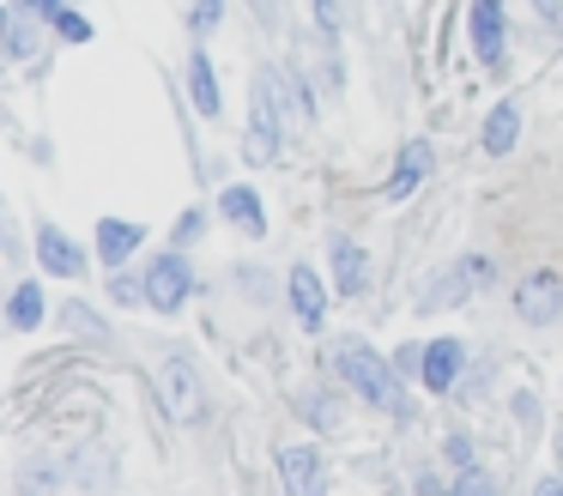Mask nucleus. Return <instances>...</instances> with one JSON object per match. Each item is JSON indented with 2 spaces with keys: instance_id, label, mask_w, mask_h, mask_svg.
<instances>
[{
  "instance_id": "f03ea898",
  "label": "nucleus",
  "mask_w": 563,
  "mask_h": 496,
  "mask_svg": "<svg viewBox=\"0 0 563 496\" xmlns=\"http://www.w3.org/2000/svg\"><path fill=\"white\" fill-rule=\"evenodd\" d=\"M158 406L170 423H200L212 406L207 394V375H200V363L188 357V351H164L158 357Z\"/></svg>"
},
{
  "instance_id": "aec40b11",
  "label": "nucleus",
  "mask_w": 563,
  "mask_h": 496,
  "mask_svg": "<svg viewBox=\"0 0 563 496\" xmlns=\"http://www.w3.org/2000/svg\"><path fill=\"white\" fill-rule=\"evenodd\" d=\"M49 31L62 36V43H91V19H86V12H74V7H62V12H55V19H49Z\"/></svg>"
},
{
  "instance_id": "0eeeda50",
  "label": "nucleus",
  "mask_w": 563,
  "mask_h": 496,
  "mask_svg": "<svg viewBox=\"0 0 563 496\" xmlns=\"http://www.w3.org/2000/svg\"><path fill=\"white\" fill-rule=\"evenodd\" d=\"M466 31H473V55L485 67H503V55H509V12H503V0H473Z\"/></svg>"
},
{
  "instance_id": "f3484780",
  "label": "nucleus",
  "mask_w": 563,
  "mask_h": 496,
  "mask_svg": "<svg viewBox=\"0 0 563 496\" xmlns=\"http://www.w3.org/2000/svg\"><path fill=\"white\" fill-rule=\"evenodd\" d=\"M515 140H521V103H509V97H503V103L485 115V133H478V145H485L490 157H509Z\"/></svg>"
},
{
  "instance_id": "2eb2a0df",
  "label": "nucleus",
  "mask_w": 563,
  "mask_h": 496,
  "mask_svg": "<svg viewBox=\"0 0 563 496\" xmlns=\"http://www.w3.org/2000/svg\"><path fill=\"white\" fill-rule=\"evenodd\" d=\"M219 212L231 218L243 236H267V206H261V194L249 188V181H231V188L219 194Z\"/></svg>"
},
{
  "instance_id": "7c9ffc66",
  "label": "nucleus",
  "mask_w": 563,
  "mask_h": 496,
  "mask_svg": "<svg viewBox=\"0 0 563 496\" xmlns=\"http://www.w3.org/2000/svg\"><path fill=\"white\" fill-rule=\"evenodd\" d=\"M558 454H563V430H558Z\"/></svg>"
},
{
  "instance_id": "4468645a",
  "label": "nucleus",
  "mask_w": 563,
  "mask_h": 496,
  "mask_svg": "<svg viewBox=\"0 0 563 496\" xmlns=\"http://www.w3.org/2000/svg\"><path fill=\"white\" fill-rule=\"evenodd\" d=\"M183 73H188V103H195V115L219 121L224 115V91H219V73H212V55H207V48H195Z\"/></svg>"
},
{
  "instance_id": "1a4fd4ad",
  "label": "nucleus",
  "mask_w": 563,
  "mask_h": 496,
  "mask_svg": "<svg viewBox=\"0 0 563 496\" xmlns=\"http://www.w3.org/2000/svg\"><path fill=\"white\" fill-rule=\"evenodd\" d=\"M37 266L49 278H79L86 273V249H79L62 224H37Z\"/></svg>"
},
{
  "instance_id": "cd10ccee",
  "label": "nucleus",
  "mask_w": 563,
  "mask_h": 496,
  "mask_svg": "<svg viewBox=\"0 0 563 496\" xmlns=\"http://www.w3.org/2000/svg\"><path fill=\"white\" fill-rule=\"evenodd\" d=\"M19 12H31V19H55V12H62V0H19Z\"/></svg>"
},
{
  "instance_id": "b1692460",
  "label": "nucleus",
  "mask_w": 563,
  "mask_h": 496,
  "mask_svg": "<svg viewBox=\"0 0 563 496\" xmlns=\"http://www.w3.org/2000/svg\"><path fill=\"white\" fill-rule=\"evenodd\" d=\"M219 19H224V0H195V12H188V31L207 36V31H219Z\"/></svg>"
},
{
  "instance_id": "a878e982",
  "label": "nucleus",
  "mask_w": 563,
  "mask_h": 496,
  "mask_svg": "<svg viewBox=\"0 0 563 496\" xmlns=\"http://www.w3.org/2000/svg\"><path fill=\"white\" fill-rule=\"evenodd\" d=\"M394 370H400V375H418V370H424V351H418V345H400V351H394Z\"/></svg>"
},
{
  "instance_id": "f257e3e1",
  "label": "nucleus",
  "mask_w": 563,
  "mask_h": 496,
  "mask_svg": "<svg viewBox=\"0 0 563 496\" xmlns=\"http://www.w3.org/2000/svg\"><path fill=\"white\" fill-rule=\"evenodd\" d=\"M333 363H340L345 387H352L364 406L388 411V418H406V387H400V370H394V357H382L369 339H340L333 345Z\"/></svg>"
},
{
  "instance_id": "bb28decb",
  "label": "nucleus",
  "mask_w": 563,
  "mask_h": 496,
  "mask_svg": "<svg viewBox=\"0 0 563 496\" xmlns=\"http://www.w3.org/2000/svg\"><path fill=\"white\" fill-rule=\"evenodd\" d=\"M412 484H418V496H449V491H454V484H442V478H437V472H418Z\"/></svg>"
},
{
  "instance_id": "7ed1b4c3",
  "label": "nucleus",
  "mask_w": 563,
  "mask_h": 496,
  "mask_svg": "<svg viewBox=\"0 0 563 496\" xmlns=\"http://www.w3.org/2000/svg\"><path fill=\"white\" fill-rule=\"evenodd\" d=\"M188 297H195V261H188L183 249H164L158 261L146 266V309L176 315Z\"/></svg>"
},
{
  "instance_id": "393cba45",
  "label": "nucleus",
  "mask_w": 563,
  "mask_h": 496,
  "mask_svg": "<svg viewBox=\"0 0 563 496\" xmlns=\"http://www.w3.org/2000/svg\"><path fill=\"white\" fill-rule=\"evenodd\" d=\"M340 24H345L340 0H316V31L328 36V43H333V36H340Z\"/></svg>"
},
{
  "instance_id": "ddd939ff",
  "label": "nucleus",
  "mask_w": 563,
  "mask_h": 496,
  "mask_svg": "<svg viewBox=\"0 0 563 496\" xmlns=\"http://www.w3.org/2000/svg\"><path fill=\"white\" fill-rule=\"evenodd\" d=\"M140 242H146V224H134V218H103L98 224V261L110 266V273H122L140 254Z\"/></svg>"
},
{
  "instance_id": "39448f33",
  "label": "nucleus",
  "mask_w": 563,
  "mask_h": 496,
  "mask_svg": "<svg viewBox=\"0 0 563 496\" xmlns=\"http://www.w3.org/2000/svg\"><path fill=\"white\" fill-rule=\"evenodd\" d=\"M279 484H285V496H328V454L316 442H285Z\"/></svg>"
},
{
  "instance_id": "412c9836",
  "label": "nucleus",
  "mask_w": 563,
  "mask_h": 496,
  "mask_svg": "<svg viewBox=\"0 0 563 496\" xmlns=\"http://www.w3.org/2000/svg\"><path fill=\"white\" fill-rule=\"evenodd\" d=\"M110 302H122V309H134V302H146V273H110Z\"/></svg>"
},
{
  "instance_id": "6ab92c4d",
  "label": "nucleus",
  "mask_w": 563,
  "mask_h": 496,
  "mask_svg": "<svg viewBox=\"0 0 563 496\" xmlns=\"http://www.w3.org/2000/svg\"><path fill=\"white\" fill-rule=\"evenodd\" d=\"M43 315H49V302H43V290H37V285H19L13 297H7V321H13L19 333L43 327Z\"/></svg>"
},
{
  "instance_id": "5701e85b",
  "label": "nucleus",
  "mask_w": 563,
  "mask_h": 496,
  "mask_svg": "<svg viewBox=\"0 0 563 496\" xmlns=\"http://www.w3.org/2000/svg\"><path fill=\"white\" fill-rule=\"evenodd\" d=\"M449 496H497V478H490L485 466H473V472H454V491Z\"/></svg>"
},
{
  "instance_id": "6e6552de",
  "label": "nucleus",
  "mask_w": 563,
  "mask_h": 496,
  "mask_svg": "<svg viewBox=\"0 0 563 496\" xmlns=\"http://www.w3.org/2000/svg\"><path fill=\"white\" fill-rule=\"evenodd\" d=\"M285 290H291V315H297V327H303V333H321V327H328V285H321L316 266H291Z\"/></svg>"
},
{
  "instance_id": "9d476101",
  "label": "nucleus",
  "mask_w": 563,
  "mask_h": 496,
  "mask_svg": "<svg viewBox=\"0 0 563 496\" xmlns=\"http://www.w3.org/2000/svg\"><path fill=\"white\" fill-rule=\"evenodd\" d=\"M461 370H466V339H430V345H424V370H418V382H424L430 394H454Z\"/></svg>"
},
{
  "instance_id": "dca6fc26",
  "label": "nucleus",
  "mask_w": 563,
  "mask_h": 496,
  "mask_svg": "<svg viewBox=\"0 0 563 496\" xmlns=\"http://www.w3.org/2000/svg\"><path fill=\"white\" fill-rule=\"evenodd\" d=\"M328 261H333V290H340V297H357V290L369 285V254L357 249L352 236H333Z\"/></svg>"
},
{
  "instance_id": "423d86ee",
  "label": "nucleus",
  "mask_w": 563,
  "mask_h": 496,
  "mask_svg": "<svg viewBox=\"0 0 563 496\" xmlns=\"http://www.w3.org/2000/svg\"><path fill=\"white\" fill-rule=\"evenodd\" d=\"M515 315H521L527 327H551L563 315V278L551 273V266L527 273L521 285H515Z\"/></svg>"
},
{
  "instance_id": "4be33fe9",
  "label": "nucleus",
  "mask_w": 563,
  "mask_h": 496,
  "mask_svg": "<svg viewBox=\"0 0 563 496\" xmlns=\"http://www.w3.org/2000/svg\"><path fill=\"white\" fill-rule=\"evenodd\" d=\"M442 460H449L454 472H473L478 460H473V436L466 430H449V442H442Z\"/></svg>"
},
{
  "instance_id": "f8f14e48",
  "label": "nucleus",
  "mask_w": 563,
  "mask_h": 496,
  "mask_svg": "<svg viewBox=\"0 0 563 496\" xmlns=\"http://www.w3.org/2000/svg\"><path fill=\"white\" fill-rule=\"evenodd\" d=\"M478 285H490V254H466L461 266H449V273L430 285V297H424V309H442V302H461V297H473Z\"/></svg>"
},
{
  "instance_id": "a211bd4d",
  "label": "nucleus",
  "mask_w": 563,
  "mask_h": 496,
  "mask_svg": "<svg viewBox=\"0 0 563 496\" xmlns=\"http://www.w3.org/2000/svg\"><path fill=\"white\" fill-rule=\"evenodd\" d=\"M0 48H7V55H19V60H31L43 48V31H37V19H31V12H0Z\"/></svg>"
},
{
  "instance_id": "20e7f679",
  "label": "nucleus",
  "mask_w": 563,
  "mask_h": 496,
  "mask_svg": "<svg viewBox=\"0 0 563 496\" xmlns=\"http://www.w3.org/2000/svg\"><path fill=\"white\" fill-rule=\"evenodd\" d=\"M255 85L273 97L285 128H309V121H316V91H309V79H297L291 67H261Z\"/></svg>"
},
{
  "instance_id": "9b49d317",
  "label": "nucleus",
  "mask_w": 563,
  "mask_h": 496,
  "mask_svg": "<svg viewBox=\"0 0 563 496\" xmlns=\"http://www.w3.org/2000/svg\"><path fill=\"white\" fill-rule=\"evenodd\" d=\"M430 164H437V152H430V140H406L400 145V157H394V176H388V200L400 206V200H412L418 188H424V176H430Z\"/></svg>"
},
{
  "instance_id": "c85d7f7f",
  "label": "nucleus",
  "mask_w": 563,
  "mask_h": 496,
  "mask_svg": "<svg viewBox=\"0 0 563 496\" xmlns=\"http://www.w3.org/2000/svg\"><path fill=\"white\" fill-rule=\"evenodd\" d=\"M533 496H563V472H551V478L533 484Z\"/></svg>"
},
{
  "instance_id": "c756f323",
  "label": "nucleus",
  "mask_w": 563,
  "mask_h": 496,
  "mask_svg": "<svg viewBox=\"0 0 563 496\" xmlns=\"http://www.w3.org/2000/svg\"><path fill=\"white\" fill-rule=\"evenodd\" d=\"M7 242H13V230H7V206H0V249H7Z\"/></svg>"
}]
</instances>
